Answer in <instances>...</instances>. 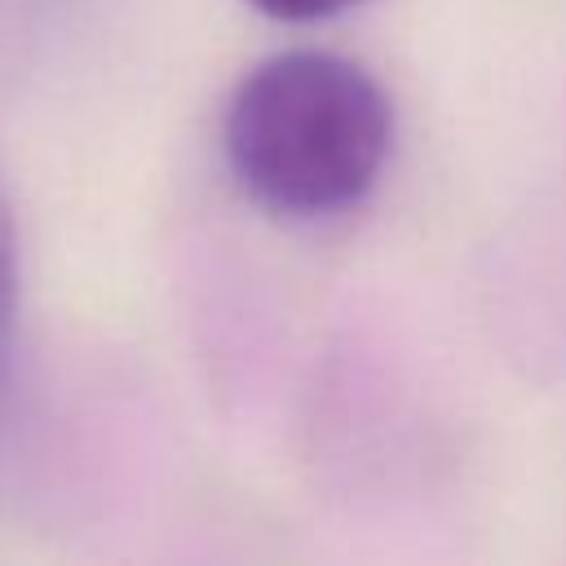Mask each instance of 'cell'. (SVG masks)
I'll list each match as a JSON object with an SVG mask.
<instances>
[{
  "label": "cell",
  "mask_w": 566,
  "mask_h": 566,
  "mask_svg": "<svg viewBox=\"0 0 566 566\" xmlns=\"http://www.w3.org/2000/svg\"><path fill=\"white\" fill-rule=\"evenodd\" d=\"M301 460L340 500H389L433 482L451 460V433L402 363L340 336L301 389Z\"/></svg>",
  "instance_id": "cell-2"
},
{
  "label": "cell",
  "mask_w": 566,
  "mask_h": 566,
  "mask_svg": "<svg viewBox=\"0 0 566 566\" xmlns=\"http://www.w3.org/2000/svg\"><path fill=\"white\" fill-rule=\"evenodd\" d=\"M13 323H18V226H13V203L0 181V389L9 376Z\"/></svg>",
  "instance_id": "cell-3"
},
{
  "label": "cell",
  "mask_w": 566,
  "mask_h": 566,
  "mask_svg": "<svg viewBox=\"0 0 566 566\" xmlns=\"http://www.w3.org/2000/svg\"><path fill=\"white\" fill-rule=\"evenodd\" d=\"M562 566H566V562H562Z\"/></svg>",
  "instance_id": "cell-5"
},
{
  "label": "cell",
  "mask_w": 566,
  "mask_h": 566,
  "mask_svg": "<svg viewBox=\"0 0 566 566\" xmlns=\"http://www.w3.org/2000/svg\"><path fill=\"white\" fill-rule=\"evenodd\" d=\"M252 4L256 13L274 18V22H323V18H336L363 0H243Z\"/></svg>",
  "instance_id": "cell-4"
},
{
  "label": "cell",
  "mask_w": 566,
  "mask_h": 566,
  "mask_svg": "<svg viewBox=\"0 0 566 566\" xmlns=\"http://www.w3.org/2000/svg\"><path fill=\"white\" fill-rule=\"evenodd\" d=\"M394 102L354 57L283 49L234 84L221 155L239 190L270 217L327 221L358 208L385 177Z\"/></svg>",
  "instance_id": "cell-1"
}]
</instances>
